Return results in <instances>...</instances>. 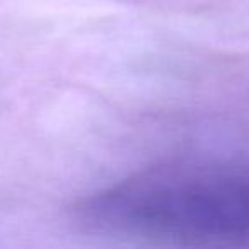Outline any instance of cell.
<instances>
[{"label": "cell", "instance_id": "obj_1", "mask_svg": "<svg viewBox=\"0 0 249 249\" xmlns=\"http://www.w3.org/2000/svg\"><path fill=\"white\" fill-rule=\"evenodd\" d=\"M86 225L149 242H193L249 234V188L174 171H145L77 205Z\"/></svg>", "mask_w": 249, "mask_h": 249}]
</instances>
